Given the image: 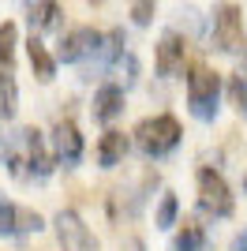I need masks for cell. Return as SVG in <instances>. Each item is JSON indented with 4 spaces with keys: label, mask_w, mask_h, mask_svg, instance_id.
Listing matches in <instances>:
<instances>
[{
    "label": "cell",
    "mask_w": 247,
    "mask_h": 251,
    "mask_svg": "<svg viewBox=\"0 0 247 251\" xmlns=\"http://www.w3.org/2000/svg\"><path fill=\"white\" fill-rule=\"evenodd\" d=\"M214 45L221 52L244 49V11L236 4H217L214 8Z\"/></svg>",
    "instance_id": "obj_5"
},
{
    "label": "cell",
    "mask_w": 247,
    "mask_h": 251,
    "mask_svg": "<svg viewBox=\"0 0 247 251\" xmlns=\"http://www.w3.org/2000/svg\"><path fill=\"white\" fill-rule=\"evenodd\" d=\"M217 98H221V75L210 72L206 64H191V72H187V101H191V113L198 120H214Z\"/></svg>",
    "instance_id": "obj_3"
},
{
    "label": "cell",
    "mask_w": 247,
    "mask_h": 251,
    "mask_svg": "<svg viewBox=\"0 0 247 251\" xmlns=\"http://www.w3.org/2000/svg\"><path fill=\"white\" fill-rule=\"evenodd\" d=\"M15 109H19V86H15V79H11L8 68H4V72H0V120H11Z\"/></svg>",
    "instance_id": "obj_14"
},
{
    "label": "cell",
    "mask_w": 247,
    "mask_h": 251,
    "mask_svg": "<svg viewBox=\"0 0 247 251\" xmlns=\"http://www.w3.org/2000/svg\"><path fill=\"white\" fill-rule=\"evenodd\" d=\"M127 150H131V139L124 135V131H116V127H109V131L101 135V143H98V165L101 169L120 165Z\"/></svg>",
    "instance_id": "obj_11"
},
{
    "label": "cell",
    "mask_w": 247,
    "mask_h": 251,
    "mask_svg": "<svg viewBox=\"0 0 247 251\" xmlns=\"http://www.w3.org/2000/svg\"><path fill=\"white\" fill-rule=\"evenodd\" d=\"M15 214H19V206L0 195V232H15Z\"/></svg>",
    "instance_id": "obj_21"
},
{
    "label": "cell",
    "mask_w": 247,
    "mask_h": 251,
    "mask_svg": "<svg viewBox=\"0 0 247 251\" xmlns=\"http://www.w3.org/2000/svg\"><path fill=\"white\" fill-rule=\"evenodd\" d=\"M244 188H247V173H244Z\"/></svg>",
    "instance_id": "obj_25"
},
{
    "label": "cell",
    "mask_w": 247,
    "mask_h": 251,
    "mask_svg": "<svg viewBox=\"0 0 247 251\" xmlns=\"http://www.w3.org/2000/svg\"><path fill=\"white\" fill-rule=\"evenodd\" d=\"M135 135V147L143 150L146 157H165L173 154L176 147H180V120H176L173 113H157V116H146V120H139V127L131 131Z\"/></svg>",
    "instance_id": "obj_2"
},
{
    "label": "cell",
    "mask_w": 247,
    "mask_h": 251,
    "mask_svg": "<svg viewBox=\"0 0 247 251\" xmlns=\"http://www.w3.org/2000/svg\"><path fill=\"white\" fill-rule=\"evenodd\" d=\"M154 8H157V0H131V19L139 26H146V23L154 19Z\"/></svg>",
    "instance_id": "obj_20"
},
{
    "label": "cell",
    "mask_w": 247,
    "mask_h": 251,
    "mask_svg": "<svg viewBox=\"0 0 247 251\" xmlns=\"http://www.w3.org/2000/svg\"><path fill=\"white\" fill-rule=\"evenodd\" d=\"M26 60H30L34 75H38L41 83H52V75H56V56H52V52L45 49L38 38H30V42H26Z\"/></svg>",
    "instance_id": "obj_12"
},
{
    "label": "cell",
    "mask_w": 247,
    "mask_h": 251,
    "mask_svg": "<svg viewBox=\"0 0 247 251\" xmlns=\"http://www.w3.org/2000/svg\"><path fill=\"white\" fill-rule=\"evenodd\" d=\"M176 218H180V202H176V195H161V202H157V229H173Z\"/></svg>",
    "instance_id": "obj_17"
},
{
    "label": "cell",
    "mask_w": 247,
    "mask_h": 251,
    "mask_svg": "<svg viewBox=\"0 0 247 251\" xmlns=\"http://www.w3.org/2000/svg\"><path fill=\"white\" fill-rule=\"evenodd\" d=\"M15 45H19V26L11 19H4L0 23V68L15 64Z\"/></svg>",
    "instance_id": "obj_16"
},
{
    "label": "cell",
    "mask_w": 247,
    "mask_h": 251,
    "mask_svg": "<svg viewBox=\"0 0 247 251\" xmlns=\"http://www.w3.org/2000/svg\"><path fill=\"white\" fill-rule=\"evenodd\" d=\"M52 150H56L60 165H79L82 161V135L72 120H60V124L52 127Z\"/></svg>",
    "instance_id": "obj_9"
},
{
    "label": "cell",
    "mask_w": 247,
    "mask_h": 251,
    "mask_svg": "<svg viewBox=\"0 0 247 251\" xmlns=\"http://www.w3.org/2000/svg\"><path fill=\"white\" fill-rule=\"evenodd\" d=\"M41 229H45V221H41L38 210H23L19 206V214H15V232H41Z\"/></svg>",
    "instance_id": "obj_19"
},
{
    "label": "cell",
    "mask_w": 247,
    "mask_h": 251,
    "mask_svg": "<svg viewBox=\"0 0 247 251\" xmlns=\"http://www.w3.org/2000/svg\"><path fill=\"white\" fill-rule=\"evenodd\" d=\"M244 64H247V52H244Z\"/></svg>",
    "instance_id": "obj_26"
},
{
    "label": "cell",
    "mask_w": 247,
    "mask_h": 251,
    "mask_svg": "<svg viewBox=\"0 0 247 251\" xmlns=\"http://www.w3.org/2000/svg\"><path fill=\"white\" fill-rule=\"evenodd\" d=\"M127 251H143V244H139V240L131 236V240H127Z\"/></svg>",
    "instance_id": "obj_23"
},
{
    "label": "cell",
    "mask_w": 247,
    "mask_h": 251,
    "mask_svg": "<svg viewBox=\"0 0 247 251\" xmlns=\"http://www.w3.org/2000/svg\"><path fill=\"white\" fill-rule=\"evenodd\" d=\"M101 30H94V26H72V30L60 38V49H56V60L64 64H79L86 60V56H94V52L101 49Z\"/></svg>",
    "instance_id": "obj_6"
},
{
    "label": "cell",
    "mask_w": 247,
    "mask_h": 251,
    "mask_svg": "<svg viewBox=\"0 0 247 251\" xmlns=\"http://www.w3.org/2000/svg\"><path fill=\"white\" fill-rule=\"evenodd\" d=\"M0 161L11 169L15 180H34V176H49L52 173V157L45 150V139H41L38 127H19L15 135L0 147Z\"/></svg>",
    "instance_id": "obj_1"
},
{
    "label": "cell",
    "mask_w": 247,
    "mask_h": 251,
    "mask_svg": "<svg viewBox=\"0 0 247 251\" xmlns=\"http://www.w3.org/2000/svg\"><path fill=\"white\" fill-rule=\"evenodd\" d=\"M184 49H187V42L180 38V34H176V30H165V34H161V42H157V56H154L157 75L173 79V75L184 68Z\"/></svg>",
    "instance_id": "obj_8"
},
{
    "label": "cell",
    "mask_w": 247,
    "mask_h": 251,
    "mask_svg": "<svg viewBox=\"0 0 247 251\" xmlns=\"http://www.w3.org/2000/svg\"><path fill=\"white\" fill-rule=\"evenodd\" d=\"M52 225H56V240H60L64 251H98L94 232L82 225V218L75 214V210H60Z\"/></svg>",
    "instance_id": "obj_7"
},
{
    "label": "cell",
    "mask_w": 247,
    "mask_h": 251,
    "mask_svg": "<svg viewBox=\"0 0 247 251\" xmlns=\"http://www.w3.org/2000/svg\"><path fill=\"white\" fill-rule=\"evenodd\" d=\"M198 206L206 210V214H214V218H232V210H236V202H232V188L225 184V176L217 173V169L202 165L198 169Z\"/></svg>",
    "instance_id": "obj_4"
},
{
    "label": "cell",
    "mask_w": 247,
    "mask_h": 251,
    "mask_svg": "<svg viewBox=\"0 0 247 251\" xmlns=\"http://www.w3.org/2000/svg\"><path fill=\"white\" fill-rule=\"evenodd\" d=\"M176 251H206V229L198 221H184V225H180Z\"/></svg>",
    "instance_id": "obj_15"
},
{
    "label": "cell",
    "mask_w": 247,
    "mask_h": 251,
    "mask_svg": "<svg viewBox=\"0 0 247 251\" xmlns=\"http://www.w3.org/2000/svg\"><path fill=\"white\" fill-rule=\"evenodd\" d=\"M90 4H105V0H90Z\"/></svg>",
    "instance_id": "obj_24"
},
{
    "label": "cell",
    "mask_w": 247,
    "mask_h": 251,
    "mask_svg": "<svg viewBox=\"0 0 247 251\" xmlns=\"http://www.w3.org/2000/svg\"><path fill=\"white\" fill-rule=\"evenodd\" d=\"M232 251H247V232H240L236 240H232Z\"/></svg>",
    "instance_id": "obj_22"
},
{
    "label": "cell",
    "mask_w": 247,
    "mask_h": 251,
    "mask_svg": "<svg viewBox=\"0 0 247 251\" xmlns=\"http://www.w3.org/2000/svg\"><path fill=\"white\" fill-rule=\"evenodd\" d=\"M120 113H124V86H116V83L98 86V94H94V120L109 124Z\"/></svg>",
    "instance_id": "obj_10"
},
{
    "label": "cell",
    "mask_w": 247,
    "mask_h": 251,
    "mask_svg": "<svg viewBox=\"0 0 247 251\" xmlns=\"http://www.w3.org/2000/svg\"><path fill=\"white\" fill-rule=\"evenodd\" d=\"M228 101H232V109L247 120V83H244V75H232V79H228Z\"/></svg>",
    "instance_id": "obj_18"
},
{
    "label": "cell",
    "mask_w": 247,
    "mask_h": 251,
    "mask_svg": "<svg viewBox=\"0 0 247 251\" xmlns=\"http://www.w3.org/2000/svg\"><path fill=\"white\" fill-rule=\"evenodd\" d=\"M60 15L64 11H60L56 0H34L26 19H30V30H56V26H60Z\"/></svg>",
    "instance_id": "obj_13"
}]
</instances>
